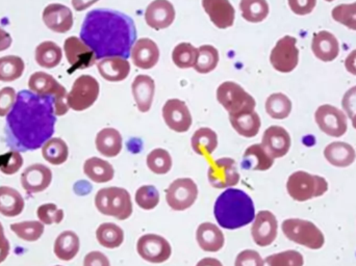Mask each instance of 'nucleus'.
<instances>
[{"mask_svg":"<svg viewBox=\"0 0 356 266\" xmlns=\"http://www.w3.org/2000/svg\"><path fill=\"white\" fill-rule=\"evenodd\" d=\"M56 122L54 98L23 90L6 117V144L18 152L38 150L54 135Z\"/></svg>","mask_w":356,"mask_h":266,"instance_id":"nucleus-1","label":"nucleus"},{"mask_svg":"<svg viewBox=\"0 0 356 266\" xmlns=\"http://www.w3.org/2000/svg\"><path fill=\"white\" fill-rule=\"evenodd\" d=\"M137 29L133 19L117 10L97 8L88 13L81 29V39L96 58H129L136 43Z\"/></svg>","mask_w":356,"mask_h":266,"instance_id":"nucleus-2","label":"nucleus"},{"mask_svg":"<svg viewBox=\"0 0 356 266\" xmlns=\"http://www.w3.org/2000/svg\"><path fill=\"white\" fill-rule=\"evenodd\" d=\"M252 199L240 188H226L215 202L213 215L220 227L236 230L252 223L255 217Z\"/></svg>","mask_w":356,"mask_h":266,"instance_id":"nucleus-3","label":"nucleus"},{"mask_svg":"<svg viewBox=\"0 0 356 266\" xmlns=\"http://www.w3.org/2000/svg\"><path fill=\"white\" fill-rule=\"evenodd\" d=\"M95 206L102 215L127 221L133 215L134 206L131 194L123 188H104L95 196Z\"/></svg>","mask_w":356,"mask_h":266,"instance_id":"nucleus-4","label":"nucleus"},{"mask_svg":"<svg viewBox=\"0 0 356 266\" xmlns=\"http://www.w3.org/2000/svg\"><path fill=\"white\" fill-rule=\"evenodd\" d=\"M289 196L297 202H307L323 196L328 190V183L321 176L305 171H297L286 181Z\"/></svg>","mask_w":356,"mask_h":266,"instance_id":"nucleus-5","label":"nucleus"},{"mask_svg":"<svg viewBox=\"0 0 356 266\" xmlns=\"http://www.w3.org/2000/svg\"><path fill=\"white\" fill-rule=\"evenodd\" d=\"M282 230L289 240L311 250H320L325 244V238L321 230L315 224L305 219H286L282 222Z\"/></svg>","mask_w":356,"mask_h":266,"instance_id":"nucleus-6","label":"nucleus"},{"mask_svg":"<svg viewBox=\"0 0 356 266\" xmlns=\"http://www.w3.org/2000/svg\"><path fill=\"white\" fill-rule=\"evenodd\" d=\"M217 100L229 116L254 112L257 106L254 98L234 81H225L218 87Z\"/></svg>","mask_w":356,"mask_h":266,"instance_id":"nucleus-7","label":"nucleus"},{"mask_svg":"<svg viewBox=\"0 0 356 266\" xmlns=\"http://www.w3.org/2000/svg\"><path fill=\"white\" fill-rule=\"evenodd\" d=\"M29 88L33 93L40 96H49L54 100V114L62 117L69 112L66 89L51 75L45 72H35L29 77Z\"/></svg>","mask_w":356,"mask_h":266,"instance_id":"nucleus-8","label":"nucleus"},{"mask_svg":"<svg viewBox=\"0 0 356 266\" xmlns=\"http://www.w3.org/2000/svg\"><path fill=\"white\" fill-rule=\"evenodd\" d=\"M99 92L97 79L91 75H81L74 81L72 89L67 95L69 108L74 112L88 110L99 97Z\"/></svg>","mask_w":356,"mask_h":266,"instance_id":"nucleus-9","label":"nucleus"},{"mask_svg":"<svg viewBox=\"0 0 356 266\" xmlns=\"http://www.w3.org/2000/svg\"><path fill=\"white\" fill-rule=\"evenodd\" d=\"M196 182L191 178H178L166 190V202L175 211L188 210L198 198Z\"/></svg>","mask_w":356,"mask_h":266,"instance_id":"nucleus-10","label":"nucleus"},{"mask_svg":"<svg viewBox=\"0 0 356 266\" xmlns=\"http://www.w3.org/2000/svg\"><path fill=\"white\" fill-rule=\"evenodd\" d=\"M137 252L143 260L154 265H161L170 259L172 247L163 236L148 233L138 240Z\"/></svg>","mask_w":356,"mask_h":266,"instance_id":"nucleus-11","label":"nucleus"},{"mask_svg":"<svg viewBox=\"0 0 356 266\" xmlns=\"http://www.w3.org/2000/svg\"><path fill=\"white\" fill-rule=\"evenodd\" d=\"M207 179L209 184L217 190L234 188L241 180L236 160L230 157L216 159L209 165Z\"/></svg>","mask_w":356,"mask_h":266,"instance_id":"nucleus-12","label":"nucleus"},{"mask_svg":"<svg viewBox=\"0 0 356 266\" xmlns=\"http://www.w3.org/2000/svg\"><path fill=\"white\" fill-rule=\"evenodd\" d=\"M296 44L297 40L291 35L278 40L270 54V63L276 71L290 73L295 70L299 63V50Z\"/></svg>","mask_w":356,"mask_h":266,"instance_id":"nucleus-13","label":"nucleus"},{"mask_svg":"<svg viewBox=\"0 0 356 266\" xmlns=\"http://www.w3.org/2000/svg\"><path fill=\"white\" fill-rule=\"evenodd\" d=\"M315 120L324 133L334 138H341L347 133V117L342 110L330 104L318 108L315 113Z\"/></svg>","mask_w":356,"mask_h":266,"instance_id":"nucleus-14","label":"nucleus"},{"mask_svg":"<svg viewBox=\"0 0 356 266\" xmlns=\"http://www.w3.org/2000/svg\"><path fill=\"white\" fill-rule=\"evenodd\" d=\"M278 233V222L269 210H261L255 215L251 226V236L255 244L261 248L271 246Z\"/></svg>","mask_w":356,"mask_h":266,"instance_id":"nucleus-15","label":"nucleus"},{"mask_svg":"<svg viewBox=\"0 0 356 266\" xmlns=\"http://www.w3.org/2000/svg\"><path fill=\"white\" fill-rule=\"evenodd\" d=\"M162 115L167 126L175 133H184L192 127V115L182 100H167L163 106Z\"/></svg>","mask_w":356,"mask_h":266,"instance_id":"nucleus-16","label":"nucleus"},{"mask_svg":"<svg viewBox=\"0 0 356 266\" xmlns=\"http://www.w3.org/2000/svg\"><path fill=\"white\" fill-rule=\"evenodd\" d=\"M64 51L67 60L72 70H85L95 65V53L93 50L85 44V42L77 37H70L64 43Z\"/></svg>","mask_w":356,"mask_h":266,"instance_id":"nucleus-17","label":"nucleus"},{"mask_svg":"<svg viewBox=\"0 0 356 266\" xmlns=\"http://www.w3.org/2000/svg\"><path fill=\"white\" fill-rule=\"evenodd\" d=\"M52 172L42 163L29 165L21 174V186L29 194H39L49 188Z\"/></svg>","mask_w":356,"mask_h":266,"instance_id":"nucleus-18","label":"nucleus"},{"mask_svg":"<svg viewBox=\"0 0 356 266\" xmlns=\"http://www.w3.org/2000/svg\"><path fill=\"white\" fill-rule=\"evenodd\" d=\"M175 6L169 0H154L145 10V21L150 28L161 31L168 28L175 22Z\"/></svg>","mask_w":356,"mask_h":266,"instance_id":"nucleus-19","label":"nucleus"},{"mask_svg":"<svg viewBox=\"0 0 356 266\" xmlns=\"http://www.w3.org/2000/svg\"><path fill=\"white\" fill-rule=\"evenodd\" d=\"M160 49L154 40L142 38L137 40L131 48V56L134 65L142 70H149L160 60Z\"/></svg>","mask_w":356,"mask_h":266,"instance_id":"nucleus-20","label":"nucleus"},{"mask_svg":"<svg viewBox=\"0 0 356 266\" xmlns=\"http://www.w3.org/2000/svg\"><path fill=\"white\" fill-rule=\"evenodd\" d=\"M42 18L46 26L56 33H65L70 31L74 22L72 10L60 3L48 4L44 8Z\"/></svg>","mask_w":356,"mask_h":266,"instance_id":"nucleus-21","label":"nucleus"},{"mask_svg":"<svg viewBox=\"0 0 356 266\" xmlns=\"http://www.w3.org/2000/svg\"><path fill=\"white\" fill-rule=\"evenodd\" d=\"M261 146L272 158H282L288 154L291 148V136L280 126H271L264 133Z\"/></svg>","mask_w":356,"mask_h":266,"instance_id":"nucleus-22","label":"nucleus"},{"mask_svg":"<svg viewBox=\"0 0 356 266\" xmlns=\"http://www.w3.org/2000/svg\"><path fill=\"white\" fill-rule=\"evenodd\" d=\"M202 8L218 28L226 29L234 25L236 10L229 0H202Z\"/></svg>","mask_w":356,"mask_h":266,"instance_id":"nucleus-23","label":"nucleus"},{"mask_svg":"<svg viewBox=\"0 0 356 266\" xmlns=\"http://www.w3.org/2000/svg\"><path fill=\"white\" fill-rule=\"evenodd\" d=\"M196 240L199 248L207 253H217L224 248L225 236L219 226L205 222L197 228Z\"/></svg>","mask_w":356,"mask_h":266,"instance_id":"nucleus-24","label":"nucleus"},{"mask_svg":"<svg viewBox=\"0 0 356 266\" xmlns=\"http://www.w3.org/2000/svg\"><path fill=\"white\" fill-rule=\"evenodd\" d=\"M312 50L322 62H332L340 53V44L334 33L322 31L314 35Z\"/></svg>","mask_w":356,"mask_h":266,"instance_id":"nucleus-25","label":"nucleus"},{"mask_svg":"<svg viewBox=\"0 0 356 266\" xmlns=\"http://www.w3.org/2000/svg\"><path fill=\"white\" fill-rule=\"evenodd\" d=\"M134 99L138 110L141 113H148L154 103L156 93V83L148 75H138L131 85Z\"/></svg>","mask_w":356,"mask_h":266,"instance_id":"nucleus-26","label":"nucleus"},{"mask_svg":"<svg viewBox=\"0 0 356 266\" xmlns=\"http://www.w3.org/2000/svg\"><path fill=\"white\" fill-rule=\"evenodd\" d=\"M97 68L102 78L111 83L123 81L131 73V64L123 58H104L98 63Z\"/></svg>","mask_w":356,"mask_h":266,"instance_id":"nucleus-27","label":"nucleus"},{"mask_svg":"<svg viewBox=\"0 0 356 266\" xmlns=\"http://www.w3.org/2000/svg\"><path fill=\"white\" fill-rule=\"evenodd\" d=\"M275 159L272 158L261 144L248 147L243 154L242 169L247 171L265 172L271 169Z\"/></svg>","mask_w":356,"mask_h":266,"instance_id":"nucleus-28","label":"nucleus"},{"mask_svg":"<svg viewBox=\"0 0 356 266\" xmlns=\"http://www.w3.org/2000/svg\"><path fill=\"white\" fill-rule=\"evenodd\" d=\"M95 146L98 152L104 157L113 158L118 156L122 151V135L117 129L112 127L104 128L96 135Z\"/></svg>","mask_w":356,"mask_h":266,"instance_id":"nucleus-29","label":"nucleus"},{"mask_svg":"<svg viewBox=\"0 0 356 266\" xmlns=\"http://www.w3.org/2000/svg\"><path fill=\"white\" fill-rule=\"evenodd\" d=\"M326 160L337 167H347L355 161L356 152L351 144L344 142H334L324 149Z\"/></svg>","mask_w":356,"mask_h":266,"instance_id":"nucleus-30","label":"nucleus"},{"mask_svg":"<svg viewBox=\"0 0 356 266\" xmlns=\"http://www.w3.org/2000/svg\"><path fill=\"white\" fill-rule=\"evenodd\" d=\"M83 173L95 183H108L115 177L114 167L99 157H91L83 163Z\"/></svg>","mask_w":356,"mask_h":266,"instance_id":"nucleus-31","label":"nucleus"},{"mask_svg":"<svg viewBox=\"0 0 356 266\" xmlns=\"http://www.w3.org/2000/svg\"><path fill=\"white\" fill-rule=\"evenodd\" d=\"M81 242L79 235L73 231H64L54 242V255L62 261H71L79 254Z\"/></svg>","mask_w":356,"mask_h":266,"instance_id":"nucleus-32","label":"nucleus"},{"mask_svg":"<svg viewBox=\"0 0 356 266\" xmlns=\"http://www.w3.org/2000/svg\"><path fill=\"white\" fill-rule=\"evenodd\" d=\"M24 199L20 192L8 186H0V215L15 217L22 213Z\"/></svg>","mask_w":356,"mask_h":266,"instance_id":"nucleus-33","label":"nucleus"},{"mask_svg":"<svg viewBox=\"0 0 356 266\" xmlns=\"http://www.w3.org/2000/svg\"><path fill=\"white\" fill-rule=\"evenodd\" d=\"M230 124L232 128L244 138H254L259 133L261 126V118L254 112L244 113V114L229 116Z\"/></svg>","mask_w":356,"mask_h":266,"instance_id":"nucleus-34","label":"nucleus"},{"mask_svg":"<svg viewBox=\"0 0 356 266\" xmlns=\"http://www.w3.org/2000/svg\"><path fill=\"white\" fill-rule=\"evenodd\" d=\"M191 146L196 154L203 157L211 156L218 147V134L207 127L199 128L191 138Z\"/></svg>","mask_w":356,"mask_h":266,"instance_id":"nucleus-35","label":"nucleus"},{"mask_svg":"<svg viewBox=\"0 0 356 266\" xmlns=\"http://www.w3.org/2000/svg\"><path fill=\"white\" fill-rule=\"evenodd\" d=\"M96 238L100 246L114 250L124 242V231L116 224L104 223L96 230Z\"/></svg>","mask_w":356,"mask_h":266,"instance_id":"nucleus-36","label":"nucleus"},{"mask_svg":"<svg viewBox=\"0 0 356 266\" xmlns=\"http://www.w3.org/2000/svg\"><path fill=\"white\" fill-rule=\"evenodd\" d=\"M62 58V49L54 42H43L35 48V62L43 68H56L60 65Z\"/></svg>","mask_w":356,"mask_h":266,"instance_id":"nucleus-37","label":"nucleus"},{"mask_svg":"<svg viewBox=\"0 0 356 266\" xmlns=\"http://www.w3.org/2000/svg\"><path fill=\"white\" fill-rule=\"evenodd\" d=\"M42 156L50 165H63L68 159V144L62 138H51L42 147Z\"/></svg>","mask_w":356,"mask_h":266,"instance_id":"nucleus-38","label":"nucleus"},{"mask_svg":"<svg viewBox=\"0 0 356 266\" xmlns=\"http://www.w3.org/2000/svg\"><path fill=\"white\" fill-rule=\"evenodd\" d=\"M266 112L275 120H284L292 112V101L288 96L282 93L270 95L266 100Z\"/></svg>","mask_w":356,"mask_h":266,"instance_id":"nucleus-39","label":"nucleus"},{"mask_svg":"<svg viewBox=\"0 0 356 266\" xmlns=\"http://www.w3.org/2000/svg\"><path fill=\"white\" fill-rule=\"evenodd\" d=\"M240 10L242 17L250 23H259L269 15L267 0H241Z\"/></svg>","mask_w":356,"mask_h":266,"instance_id":"nucleus-40","label":"nucleus"},{"mask_svg":"<svg viewBox=\"0 0 356 266\" xmlns=\"http://www.w3.org/2000/svg\"><path fill=\"white\" fill-rule=\"evenodd\" d=\"M25 65L22 58L16 56H6L0 58V81L10 83L22 76Z\"/></svg>","mask_w":356,"mask_h":266,"instance_id":"nucleus-41","label":"nucleus"},{"mask_svg":"<svg viewBox=\"0 0 356 266\" xmlns=\"http://www.w3.org/2000/svg\"><path fill=\"white\" fill-rule=\"evenodd\" d=\"M220 56L217 48L211 45H202L198 48L196 64L194 69L199 74H209L217 68Z\"/></svg>","mask_w":356,"mask_h":266,"instance_id":"nucleus-42","label":"nucleus"},{"mask_svg":"<svg viewBox=\"0 0 356 266\" xmlns=\"http://www.w3.org/2000/svg\"><path fill=\"white\" fill-rule=\"evenodd\" d=\"M148 169L156 175H166L172 169V157L168 151L162 148L152 150L146 158Z\"/></svg>","mask_w":356,"mask_h":266,"instance_id":"nucleus-43","label":"nucleus"},{"mask_svg":"<svg viewBox=\"0 0 356 266\" xmlns=\"http://www.w3.org/2000/svg\"><path fill=\"white\" fill-rule=\"evenodd\" d=\"M44 224L40 221H26L12 224L10 230L24 242H37L44 233Z\"/></svg>","mask_w":356,"mask_h":266,"instance_id":"nucleus-44","label":"nucleus"},{"mask_svg":"<svg viewBox=\"0 0 356 266\" xmlns=\"http://www.w3.org/2000/svg\"><path fill=\"white\" fill-rule=\"evenodd\" d=\"M198 48L190 43H180L175 46L172 52V60L179 69L194 68L196 64Z\"/></svg>","mask_w":356,"mask_h":266,"instance_id":"nucleus-45","label":"nucleus"},{"mask_svg":"<svg viewBox=\"0 0 356 266\" xmlns=\"http://www.w3.org/2000/svg\"><path fill=\"white\" fill-rule=\"evenodd\" d=\"M160 192L156 186L143 185L136 192V203L143 210H154L160 204Z\"/></svg>","mask_w":356,"mask_h":266,"instance_id":"nucleus-46","label":"nucleus"},{"mask_svg":"<svg viewBox=\"0 0 356 266\" xmlns=\"http://www.w3.org/2000/svg\"><path fill=\"white\" fill-rule=\"evenodd\" d=\"M265 263L268 266H303L305 258L301 253L288 250L270 255L266 258Z\"/></svg>","mask_w":356,"mask_h":266,"instance_id":"nucleus-47","label":"nucleus"},{"mask_svg":"<svg viewBox=\"0 0 356 266\" xmlns=\"http://www.w3.org/2000/svg\"><path fill=\"white\" fill-rule=\"evenodd\" d=\"M332 15L337 22L345 25L349 29L356 31V2L337 6L332 10Z\"/></svg>","mask_w":356,"mask_h":266,"instance_id":"nucleus-48","label":"nucleus"},{"mask_svg":"<svg viewBox=\"0 0 356 266\" xmlns=\"http://www.w3.org/2000/svg\"><path fill=\"white\" fill-rule=\"evenodd\" d=\"M37 217L44 225H54V224L62 223L64 219V210L58 208L54 203L41 205L38 208Z\"/></svg>","mask_w":356,"mask_h":266,"instance_id":"nucleus-49","label":"nucleus"},{"mask_svg":"<svg viewBox=\"0 0 356 266\" xmlns=\"http://www.w3.org/2000/svg\"><path fill=\"white\" fill-rule=\"evenodd\" d=\"M22 165L23 158L18 151L12 150L0 156V171L6 175H14Z\"/></svg>","mask_w":356,"mask_h":266,"instance_id":"nucleus-50","label":"nucleus"},{"mask_svg":"<svg viewBox=\"0 0 356 266\" xmlns=\"http://www.w3.org/2000/svg\"><path fill=\"white\" fill-rule=\"evenodd\" d=\"M265 260L254 250H244L238 253L234 260V266H265Z\"/></svg>","mask_w":356,"mask_h":266,"instance_id":"nucleus-51","label":"nucleus"},{"mask_svg":"<svg viewBox=\"0 0 356 266\" xmlns=\"http://www.w3.org/2000/svg\"><path fill=\"white\" fill-rule=\"evenodd\" d=\"M16 99V91L13 88L6 87L0 90V117L8 116Z\"/></svg>","mask_w":356,"mask_h":266,"instance_id":"nucleus-52","label":"nucleus"},{"mask_svg":"<svg viewBox=\"0 0 356 266\" xmlns=\"http://www.w3.org/2000/svg\"><path fill=\"white\" fill-rule=\"evenodd\" d=\"M343 108L350 118L353 127L356 129V85L345 93L342 100Z\"/></svg>","mask_w":356,"mask_h":266,"instance_id":"nucleus-53","label":"nucleus"},{"mask_svg":"<svg viewBox=\"0 0 356 266\" xmlns=\"http://www.w3.org/2000/svg\"><path fill=\"white\" fill-rule=\"evenodd\" d=\"M288 2L292 12L299 16L311 14L317 4V0H288Z\"/></svg>","mask_w":356,"mask_h":266,"instance_id":"nucleus-54","label":"nucleus"},{"mask_svg":"<svg viewBox=\"0 0 356 266\" xmlns=\"http://www.w3.org/2000/svg\"><path fill=\"white\" fill-rule=\"evenodd\" d=\"M83 266H111L110 259L99 251H93L86 255Z\"/></svg>","mask_w":356,"mask_h":266,"instance_id":"nucleus-55","label":"nucleus"},{"mask_svg":"<svg viewBox=\"0 0 356 266\" xmlns=\"http://www.w3.org/2000/svg\"><path fill=\"white\" fill-rule=\"evenodd\" d=\"M12 37L8 31H4L0 27V52L8 49L12 45Z\"/></svg>","mask_w":356,"mask_h":266,"instance_id":"nucleus-56","label":"nucleus"},{"mask_svg":"<svg viewBox=\"0 0 356 266\" xmlns=\"http://www.w3.org/2000/svg\"><path fill=\"white\" fill-rule=\"evenodd\" d=\"M345 67L349 73L356 76V49L351 51L345 60Z\"/></svg>","mask_w":356,"mask_h":266,"instance_id":"nucleus-57","label":"nucleus"},{"mask_svg":"<svg viewBox=\"0 0 356 266\" xmlns=\"http://www.w3.org/2000/svg\"><path fill=\"white\" fill-rule=\"evenodd\" d=\"M10 246L8 238H0V263H3L10 254Z\"/></svg>","mask_w":356,"mask_h":266,"instance_id":"nucleus-58","label":"nucleus"},{"mask_svg":"<svg viewBox=\"0 0 356 266\" xmlns=\"http://www.w3.org/2000/svg\"><path fill=\"white\" fill-rule=\"evenodd\" d=\"M196 266H223V265H222L221 261L218 260V259L211 258V257H205V258L198 261Z\"/></svg>","mask_w":356,"mask_h":266,"instance_id":"nucleus-59","label":"nucleus"},{"mask_svg":"<svg viewBox=\"0 0 356 266\" xmlns=\"http://www.w3.org/2000/svg\"><path fill=\"white\" fill-rule=\"evenodd\" d=\"M6 238V235H4L3 227H2L1 223H0V238Z\"/></svg>","mask_w":356,"mask_h":266,"instance_id":"nucleus-60","label":"nucleus"},{"mask_svg":"<svg viewBox=\"0 0 356 266\" xmlns=\"http://www.w3.org/2000/svg\"><path fill=\"white\" fill-rule=\"evenodd\" d=\"M326 1L330 2V1H334V0H326Z\"/></svg>","mask_w":356,"mask_h":266,"instance_id":"nucleus-61","label":"nucleus"},{"mask_svg":"<svg viewBox=\"0 0 356 266\" xmlns=\"http://www.w3.org/2000/svg\"><path fill=\"white\" fill-rule=\"evenodd\" d=\"M56 266H62V265H56Z\"/></svg>","mask_w":356,"mask_h":266,"instance_id":"nucleus-62","label":"nucleus"}]
</instances>
